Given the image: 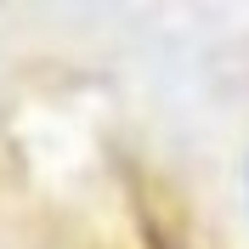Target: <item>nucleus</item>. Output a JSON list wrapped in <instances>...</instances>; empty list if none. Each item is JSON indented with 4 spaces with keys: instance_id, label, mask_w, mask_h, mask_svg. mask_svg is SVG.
Here are the masks:
<instances>
[{
    "instance_id": "nucleus-1",
    "label": "nucleus",
    "mask_w": 249,
    "mask_h": 249,
    "mask_svg": "<svg viewBox=\"0 0 249 249\" xmlns=\"http://www.w3.org/2000/svg\"><path fill=\"white\" fill-rule=\"evenodd\" d=\"M244 198H249V164H244Z\"/></svg>"
}]
</instances>
